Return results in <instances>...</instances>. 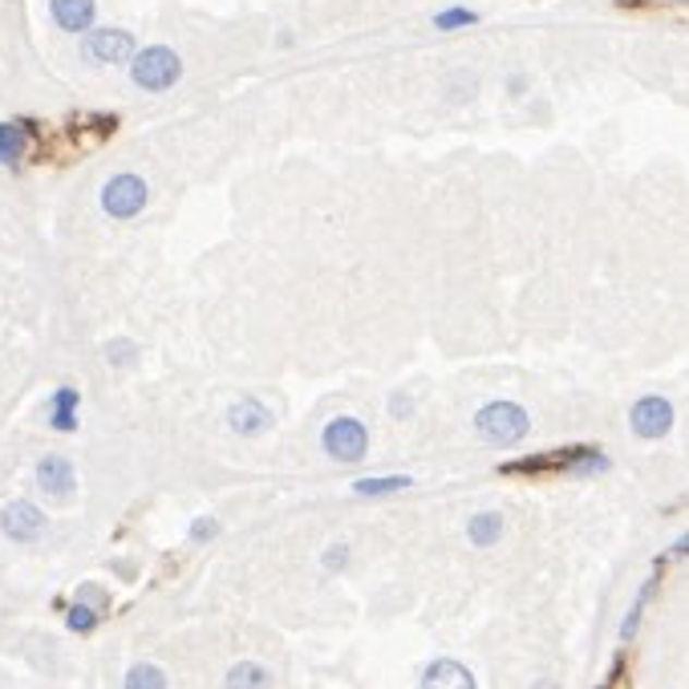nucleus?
Returning a JSON list of instances; mask_svg holds the SVG:
<instances>
[{
    "mask_svg": "<svg viewBox=\"0 0 689 689\" xmlns=\"http://www.w3.org/2000/svg\"><path fill=\"white\" fill-rule=\"evenodd\" d=\"M130 73H134V82L143 89H171L174 82H179V73H183V61H179V53L174 49H167V45H155V49H143L138 58H134V65H130Z\"/></svg>",
    "mask_w": 689,
    "mask_h": 689,
    "instance_id": "f257e3e1",
    "label": "nucleus"
},
{
    "mask_svg": "<svg viewBox=\"0 0 689 689\" xmlns=\"http://www.w3.org/2000/svg\"><path fill=\"white\" fill-rule=\"evenodd\" d=\"M82 53L89 61H101V65H114V61H126L134 53V37L122 29H98L89 33L86 45H82Z\"/></svg>",
    "mask_w": 689,
    "mask_h": 689,
    "instance_id": "423d86ee",
    "label": "nucleus"
},
{
    "mask_svg": "<svg viewBox=\"0 0 689 689\" xmlns=\"http://www.w3.org/2000/svg\"><path fill=\"white\" fill-rule=\"evenodd\" d=\"M471 21H474V13H443L438 16L443 29H450V25H471Z\"/></svg>",
    "mask_w": 689,
    "mask_h": 689,
    "instance_id": "4be33fe9",
    "label": "nucleus"
},
{
    "mask_svg": "<svg viewBox=\"0 0 689 689\" xmlns=\"http://www.w3.org/2000/svg\"><path fill=\"white\" fill-rule=\"evenodd\" d=\"M37 487L49 495V499H65L73 491V467L70 459H61V455H45L37 462Z\"/></svg>",
    "mask_w": 689,
    "mask_h": 689,
    "instance_id": "6e6552de",
    "label": "nucleus"
},
{
    "mask_svg": "<svg viewBox=\"0 0 689 689\" xmlns=\"http://www.w3.org/2000/svg\"><path fill=\"white\" fill-rule=\"evenodd\" d=\"M535 689H556V686H547V681H540V686H535Z\"/></svg>",
    "mask_w": 689,
    "mask_h": 689,
    "instance_id": "5701e85b",
    "label": "nucleus"
},
{
    "mask_svg": "<svg viewBox=\"0 0 689 689\" xmlns=\"http://www.w3.org/2000/svg\"><path fill=\"white\" fill-rule=\"evenodd\" d=\"M669 426H674V406L665 398H641L632 406V431L641 438H665Z\"/></svg>",
    "mask_w": 689,
    "mask_h": 689,
    "instance_id": "0eeeda50",
    "label": "nucleus"
},
{
    "mask_svg": "<svg viewBox=\"0 0 689 689\" xmlns=\"http://www.w3.org/2000/svg\"><path fill=\"white\" fill-rule=\"evenodd\" d=\"M49 13L65 33H86L94 21V0H49Z\"/></svg>",
    "mask_w": 689,
    "mask_h": 689,
    "instance_id": "9d476101",
    "label": "nucleus"
},
{
    "mask_svg": "<svg viewBox=\"0 0 689 689\" xmlns=\"http://www.w3.org/2000/svg\"><path fill=\"white\" fill-rule=\"evenodd\" d=\"M645 601H649V584L641 589V596H637V604H632V613H629V620H625V629H620V637H632L637 632V625H641V608H645Z\"/></svg>",
    "mask_w": 689,
    "mask_h": 689,
    "instance_id": "6ab92c4d",
    "label": "nucleus"
},
{
    "mask_svg": "<svg viewBox=\"0 0 689 689\" xmlns=\"http://www.w3.org/2000/svg\"><path fill=\"white\" fill-rule=\"evenodd\" d=\"M499 535H503V516H499V511H483V516L471 519V544L487 547V544H495Z\"/></svg>",
    "mask_w": 689,
    "mask_h": 689,
    "instance_id": "4468645a",
    "label": "nucleus"
},
{
    "mask_svg": "<svg viewBox=\"0 0 689 689\" xmlns=\"http://www.w3.org/2000/svg\"><path fill=\"white\" fill-rule=\"evenodd\" d=\"M325 450L337 462H361L365 459V426L353 422V418H337L325 431Z\"/></svg>",
    "mask_w": 689,
    "mask_h": 689,
    "instance_id": "20e7f679",
    "label": "nucleus"
},
{
    "mask_svg": "<svg viewBox=\"0 0 689 689\" xmlns=\"http://www.w3.org/2000/svg\"><path fill=\"white\" fill-rule=\"evenodd\" d=\"M219 528H216V519H200V523H195V528H191V535H195V540H211V535H216Z\"/></svg>",
    "mask_w": 689,
    "mask_h": 689,
    "instance_id": "412c9836",
    "label": "nucleus"
},
{
    "mask_svg": "<svg viewBox=\"0 0 689 689\" xmlns=\"http://www.w3.org/2000/svg\"><path fill=\"white\" fill-rule=\"evenodd\" d=\"M65 625H70L73 632H89L98 625V613H94L89 604H73L70 613H65Z\"/></svg>",
    "mask_w": 689,
    "mask_h": 689,
    "instance_id": "a211bd4d",
    "label": "nucleus"
},
{
    "mask_svg": "<svg viewBox=\"0 0 689 689\" xmlns=\"http://www.w3.org/2000/svg\"><path fill=\"white\" fill-rule=\"evenodd\" d=\"M101 207H106V216H114V219L138 216L146 207V183L138 174H118V179H110V183L101 188Z\"/></svg>",
    "mask_w": 689,
    "mask_h": 689,
    "instance_id": "7ed1b4c3",
    "label": "nucleus"
},
{
    "mask_svg": "<svg viewBox=\"0 0 689 689\" xmlns=\"http://www.w3.org/2000/svg\"><path fill=\"white\" fill-rule=\"evenodd\" d=\"M344 560H349V547H344V544H337V547H329V552H325V568H333V572H337V568H344Z\"/></svg>",
    "mask_w": 689,
    "mask_h": 689,
    "instance_id": "aec40b11",
    "label": "nucleus"
},
{
    "mask_svg": "<svg viewBox=\"0 0 689 689\" xmlns=\"http://www.w3.org/2000/svg\"><path fill=\"white\" fill-rule=\"evenodd\" d=\"M474 426H479V434L495 438V443H519L528 434V414L516 402H491L479 410Z\"/></svg>",
    "mask_w": 689,
    "mask_h": 689,
    "instance_id": "f03ea898",
    "label": "nucleus"
},
{
    "mask_svg": "<svg viewBox=\"0 0 689 689\" xmlns=\"http://www.w3.org/2000/svg\"><path fill=\"white\" fill-rule=\"evenodd\" d=\"M422 689H474V677L459 661H434L422 674Z\"/></svg>",
    "mask_w": 689,
    "mask_h": 689,
    "instance_id": "1a4fd4ad",
    "label": "nucleus"
},
{
    "mask_svg": "<svg viewBox=\"0 0 689 689\" xmlns=\"http://www.w3.org/2000/svg\"><path fill=\"white\" fill-rule=\"evenodd\" d=\"M402 487H410L406 474H398V479H365V483H358V495H389V491H402Z\"/></svg>",
    "mask_w": 689,
    "mask_h": 689,
    "instance_id": "f3484780",
    "label": "nucleus"
},
{
    "mask_svg": "<svg viewBox=\"0 0 689 689\" xmlns=\"http://www.w3.org/2000/svg\"><path fill=\"white\" fill-rule=\"evenodd\" d=\"M25 146H29V134H25V126H16V122H0V158H4L9 167H16V162H21Z\"/></svg>",
    "mask_w": 689,
    "mask_h": 689,
    "instance_id": "f8f14e48",
    "label": "nucleus"
},
{
    "mask_svg": "<svg viewBox=\"0 0 689 689\" xmlns=\"http://www.w3.org/2000/svg\"><path fill=\"white\" fill-rule=\"evenodd\" d=\"M228 689H273V677H268L264 665L244 661V665H235L228 674Z\"/></svg>",
    "mask_w": 689,
    "mask_h": 689,
    "instance_id": "ddd939ff",
    "label": "nucleus"
},
{
    "mask_svg": "<svg viewBox=\"0 0 689 689\" xmlns=\"http://www.w3.org/2000/svg\"><path fill=\"white\" fill-rule=\"evenodd\" d=\"M53 406H58V414H53V426H58V431H73V426H77V422H73L77 389H58V398H53Z\"/></svg>",
    "mask_w": 689,
    "mask_h": 689,
    "instance_id": "dca6fc26",
    "label": "nucleus"
},
{
    "mask_svg": "<svg viewBox=\"0 0 689 689\" xmlns=\"http://www.w3.org/2000/svg\"><path fill=\"white\" fill-rule=\"evenodd\" d=\"M268 422H273V418L264 414V406L256 402H240L235 410H228V426L235 434H259V431H268Z\"/></svg>",
    "mask_w": 689,
    "mask_h": 689,
    "instance_id": "9b49d317",
    "label": "nucleus"
},
{
    "mask_svg": "<svg viewBox=\"0 0 689 689\" xmlns=\"http://www.w3.org/2000/svg\"><path fill=\"white\" fill-rule=\"evenodd\" d=\"M126 689H167V677L158 665H134L126 674Z\"/></svg>",
    "mask_w": 689,
    "mask_h": 689,
    "instance_id": "2eb2a0df",
    "label": "nucleus"
},
{
    "mask_svg": "<svg viewBox=\"0 0 689 689\" xmlns=\"http://www.w3.org/2000/svg\"><path fill=\"white\" fill-rule=\"evenodd\" d=\"M0 532L16 540V544H33V540H41L45 532V516L33 507V503H9L4 511H0Z\"/></svg>",
    "mask_w": 689,
    "mask_h": 689,
    "instance_id": "39448f33",
    "label": "nucleus"
}]
</instances>
